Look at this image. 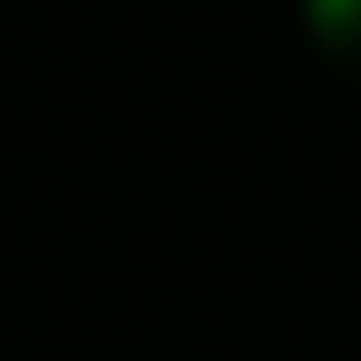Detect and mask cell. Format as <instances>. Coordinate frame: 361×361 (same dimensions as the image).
Listing matches in <instances>:
<instances>
[{
	"mask_svg": "<svg viewBox=\"0 0 361 361\" xmlns=\"http://www.w3.org/2000/svg\"><path fill=\"white\" fill-rule=\"evenodd\" d=\"M298 32L345 87H361V0H298Z\"/></svg>",
	"mask_w": 361,
	"mask_h": 361,
	"instance_id": "6da1fadb",
	"label": "cell"
}]
</instances>
